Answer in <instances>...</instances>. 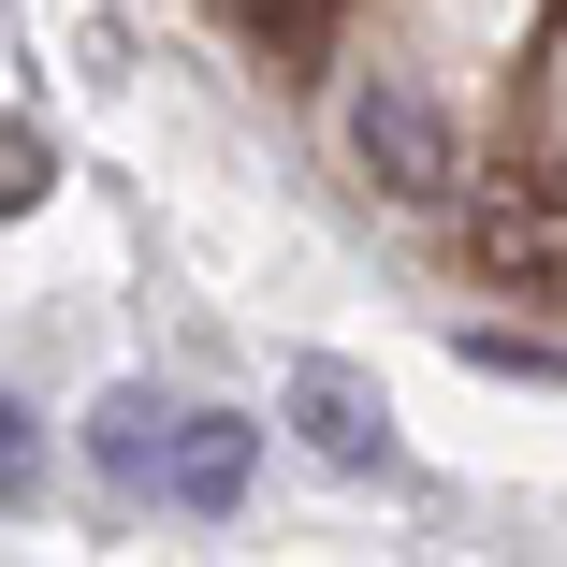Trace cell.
<instances>
[{
	"label": "cell",
	"instance_id": "cell-1",
	"mask_svg": "<svg viewBox=\"0 0 567 567\" xmlns=\"http://www.w3.org/2000/svg\"><path fill=\"white\" fill-rule=\"evenodd\" d=\"M334 132H350V175L379 204H466V146H451V102L422 73H350V102H334Z\"/></svg>",
	"mask_w": 567,
	"mask_h": 567
},
{
	"label": "cell",
	"instance_id": "cell-2",
	"mask_svg": "<svg viewBox=\"0 0 567 567\" xmlns=\"http://www.w3.org/2000/svg\"><path fill=\"white\" fill-rule=\"evenodd\" d=\"M277 408H291V436L320 451L334 481H393V408H379V379H364V364H320V350H306Z\"/></svg>",
	"mask_w": 567,
	"mask_h": 567
},
{
	"label": "cell",
	"instance_id": "cell-3",
	"mask_svg": "<svg viewBox=\"0 0 567 567\" xmlns=\"http://www.w3.org/2000/svg\"><path fill=\"white\" fill-rule=\"evenodd\" d=\"M262 481V422L234 408H175V466H161V509H204V524H234Z\"/></svg>",
	"mask_w": 567,
	"mask_h": 567
},
{
	"label": "cell",
	"instance_id": "cell-4",
	"mask_svg": "<svg viewBox=\"0 0 567 567\" xmlns=\"http://www.w3.org/2000/svg\"><path fill=\"white\" fill-rule=\"evenodd\" d=\"M87 466H102V495H161V466H175V393L117 379V393L87 408Z\"/></svg>",
	"mask_w": 567,
	"mask_h": 567
},
{
	"label": "cell",
	"instance_id": "cell-5",
	"mask_svg": "<svg viewBox=\"0 0 567 567\" xmlns=\"http://www.w3.org/2000/svg\"><path fill=\"white\" fill-rule=\"evenodd\" d=\"M334 16H350V0H234V30H248L277 73H306V59L334 44Z\"/></svg>",
	"mask_w": 567,
	"mask_h": 567
},
{
	"label": "cell",
	"instance_id": "cell-6",
	"mask_svg": "<svg viewBox=\"0 0 567 567\" xmlns=\"http://www.w3.org/2000/svg\"><path fill=\"white\" fill-rule=\"evenodd\" d=\"M451 350H466L481 379H538V393H567V350H553V334H509V320H451Z\"/></svg>",
	"mask_w": 567,
	"mask_h": 567
},
{
	"label": "cell",
	"instance_id": "cell-7",
	"mask_svg": "<svg viewBox=\"0 0 567 567\" xmlns=\"http://www.w3.org/2000/svg\"><path fill=\"white\" fill-rule=\"evenodd\" d=\"M44 189H59V146L44 132H0V218H30Z\"/></svg>",
	"mask_w": 567,
	"mask_h": 567
},
{
	"label": "cell",
	"instance_id": "cell-8",
	"mask_svg": "<svg viewBox=\"0 0 567 567\" xmlns=\"http://www.w3.org/2000/svg\"><path fill=\"white\" fill-rule=\"evenodd\" d=\"M30 481H44V436H30L16 393H0V509H30Z\"/></svg>",
	"mask_w": 567,
	"mask_h": 567
}]
</instances>
